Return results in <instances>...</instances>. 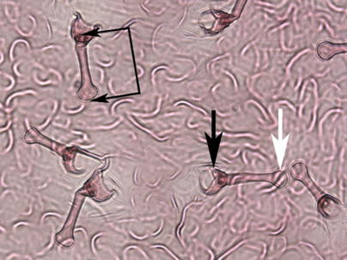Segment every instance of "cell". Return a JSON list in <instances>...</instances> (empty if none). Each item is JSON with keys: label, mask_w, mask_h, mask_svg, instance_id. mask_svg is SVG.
<instances>
[{"label": "cell", "mask_w": 347, "mask_h": 260, "mask_svg": "<svg viewBox=\"0 0 347 260\" xmlns=\"http://www.w3.org/2000/svg\"><path fill=\"white\" fill-rule=\"evenodd\" d=\"M343 46H345V44L337 45V44H332L330 42L322 43L321 45L319 46V55H320V57H322L324 59H328L337 52L346 51V48L341 49V47H343Z\"/></svg>", "instance_id": "1"}]
</instances>
